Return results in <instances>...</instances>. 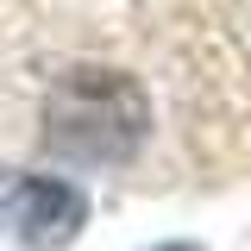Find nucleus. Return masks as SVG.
I'll return each instance as SVG.
<instances>
[{
  "instance_id": "nucleus-2",
  "label": "nucleus",
  "mask_w": 251,
  "mask_h": 251,
  "mask_svg": "<svg viewBox=\"0 0 251 251\" xmlns=\"http://www.w3.org/2000/svg\"><path fill=\"white\" fill-rule=\"evenodd\" d=\"M88 226V195L57 176H0V232L25 251H63Z\"/></svg>"
},
{
  "instance_id": "nucleus-1",
  "label": "nucleus",
  "mask_w": 251,
  "mask_h": 251,
  "mask_svg": "<svg viewBox=\"0 0 251 251\" xmlns=\"http://www.w3.org/2000/svg\"><path fill=\"white\" fill-rule=\"evenodd\" d=\"M145 132H151V100L120 69L75 63L44 94V151H57L63 163L113 170L145 145Z\"/></svg>"
},
{
  "instance_id": "nucleus-3",
  "label": "nucleus",
  "mask_w": 251,
  "mask_h": 251,
  "mask_svg": "<svg viewBox=\"0 0 251 251\" xmlns=\"http://www.w3.org/2000/svg\"><path fill=\"white\" fill-rule=\"evenodd\" d=\"M157 251H201V245H157Z\"/></svg>"
}]
</instances>
